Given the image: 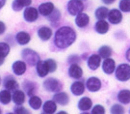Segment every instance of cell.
Here are the masks:
<instances>
[{"mask_svg":"<svg viewBox=\"0 0 130 114\" xmlns=\"http://www.w3.org/2000/svg\"><path fill=\"white\" fill-rule=\"evenodd\" d=\"M76 40V32L70 26H63L55 33L54 43L59 48H67L70 47Z\"/></svg>","mask_w":130,"mask_h":114,"instance_id":"1","label":"cell"},{"mask_svg":"<svg viewBox=\"0 0 130 114\" xmlns=\"http://www.w3.org/2000/svg\"><path fill=\"white\" fill-rule=\"evenodd\" d=\"M116 78L119 81L125 82L130 79V65L126 63L120 64L116 69Z\"/></svg>","mask_w":130,"mask_h":114,"instance_id":"2","label":"cell"},{"mask_svg":"<svg viewBox=\"0 0 130 114\" xmlns=\"http://www.w3.org/2000/svg\"><path fill=\"white\" fill-rule=\"evenodd\" d=\"M21 56L24 61L30 66H35L40 61V55L31 48H24L21 52Z\"/></svg>","mask_w":130,"mask_h":114,"instance_id":"3","label":"cell"},{"mask_svg":"<svg viewBox=\"0 0 130 114\" xmlns=\"http://www.w3.org/2000/svg\"><path fill=\"white\" fill-rule=\"evenodd\" d=\"M43 88L48 92L57 93L63 89V85L59 79L54 77H49L43 82Z\"/></svg>","mask_w":130,"mask_h":114,"instance_id":"4","label":"cell"},{"mask_svg":"<svg viewBox=\"0 0 130 114\" xmlns=\"http://www.w3.org/2000/svg\"><path fill=\"white\" fill-rule=\"evenodd\" d=\"M67 9L70 15L77 16L78 14L83 12L84 4L81 0H70L67 6Z\"/></svg>","mask_w":130,"mask_h":114,"instance_id":"5","label":"cell"},{"mask_svg":"<svg viewBox=\"0 0 130 114\" xmlns=\"http://www.w3.org/2000/svg\"><path fill=\"white\" fill-rule=\"evenodd\" d=\"M39 11L34 7H26L23 12V18L27 22H34L38 19Z\"/></svg>","mask_w":130,"mask_h":114,"instance_id":"6","label":"cell"},{"mask_svg":"<svg viewBox=\"0 0 130 114\" xmlns=\"http://www.w3.org/2000/svg\"><path fill=\"white\" fill-rule=\"evenodd\" d=\"M86 86H87V89L90 92H98L101 88V81L98 77L92 76V77L87 79Z\"/></svg>","mask_w":130,"mask_h":114,"instance_id":"7","label":"cell"},{"mask_svg":"<svg viewBox=\"0 0 130 114\" xmlns=\"http://www.w3.org/2000/svg\"><path fill=\"white\" fill-rule=\"evenodd\" d=\"M108 19L112 24H119L122 21V14L121 10L112 9L108 13Z\"/></svg>","mask_w":130,"mask_h":114,"instance_id":"8","label":"cell"},{"mask_svg":"<svg viewBox=\"0 0 130 114\" xmlns=\"http://www.w3.org/2000/svg\"><path fill=\"white\" fill-rule=\"evenodd\" d=\"M102 70L106 75H112L116 70V62L112 58H106L102 63Z\"/></svg>","mask_w":130,"mask_h":114,"instance_id":"9","label":"cell"},{"mask_svg":"<svg viewBox=\"0 0 130 114\" xmlns=\"http://www.w3.org/2000/svg\"><path fill=\"white\" fill-rule=\"evenodd\" d=\"M53 101L55 102L56 104L60 105H68L70 103V97L69 95L65 93V92H57L54 97H53Z\"/></svg>","mask_w":130,"mask_h":114,"instance_id":"10","label":"cell"},{"mask_svg":"<svg viewBox=\"0 0 130 114\" xmlns=\"http://www.w3.org/2000/svg\"><path fill=\"white\" fill-rule=\"evenodd\" d=\"M12 69H13V72H14V75L20 76L25 74L26 69H27V65H26V63L24 61L19 60V61H15L14 64H13Z\"/></svg>","mask_w":130,"mask_h":114,"instance_id":"11","label":"cell"},{"mask_svg":"<svg viewBox=\"0 0 130 114\" xmlns=\"http://www.w3.org/2000/svg\"><path fill=\"white\" fill-rule=\"evenodd\" d=\"M69 75L72 78L79 79L83 76V70L78 64H70V67L69 69Z\"/></svg>","mask_w":130,"mask_h":114,"instance_id":"12","label":"cell"},{"mask_svg":"<svg viewBox=\"0 0 130 114\" xmlns=\"http://www.w3.org/2000/svg\"><path fill=\"white\" fill-rule=\"evenodd\" d=\"M54 9V4L52 2H45L39 6V13L43 17H48Z\"/></svg>","mask_w":130,"mask_h":114,"instance_id":"13","label":"cell"},{"mask_svg":"<svg viewBox=\"0 0 130 114\" xmlns=\"http://www.w3.org/2000/svg\"><path fill=\"white\" fill-rule=\"evenodd\" d=\"M87 63H88V67L92 71H95L100 66L101 57L99 56V55H98V54H93V55H91V56L89 57Z\"/></svg>","mask_w":130,"mask_h":114,"instance_id":"14","label":"cell"},{"mask_svg":"<svg viewBox=\"0 0 130 114\" xmlns=\"http://www.w3.org/2000/svg\"><path fill=\"white\" fill-rule=\"evenodd\" d=\"M3 85H4L5 89H7V90L9 91H15L19 89V84H18L17 80L11 76L5 77Z\"/></svg>","mask_w":130,"mask_h":114,"instance_id":"15","label":"cell"},{"mask_svg":"<svg viewBox=\"0 0 130 114\" xmlns=\"http://www.w3.org/2000/svg\"><path fill=\"white\" fill-rule=\"evenodd\" d=\"M90 22V18L87 14L85 13H80L76 16V19H75V24L80 27V28H84L86 27Z\"/></svg>","mask_w":130,"mask_h":114,"instance_id":"16","label":"cell"},{"mask_svg":"<svg viewBox=\"0 0 130 114\" xmlns=\"http://www.w3.org/2000/svg\"><path fill=\"white\" fill-rule=\"evenodd\" d=\"M93 105V102L89 97H83L81 98L78 102V109L81 111H88L89 109H91Z\"/></svg>","mask_w":130,"mask_h":114,"instance_id":"17","label":"cell"},{"mask_svg":"<svg viewBox=\"0 0 130 114\" xmlns=\"http://www.w3.org/2000/svg\"><path fill=\"white\" fill-rule=\"evenodd\" d=\"M38 36L42 41H48L52 36L51 28H49L47 26H42L38 30Z\"/></svg>","mask_w":130,"mask_h":114,"instance_id":"18","label":"cell"},{"mask_svg":"<svg viewBox=\"0 0 130 114\" xmlns=\"http://www.w3.org/2000/svg\"><path fill=\"white\" fill-rule=\"evenodd\" d=\"M70 91L71 93L75 96H81L85 91V85L81 81H76L73 82L70 86Z\"/></svg>","mask_w":130,"mask_h":114,"instance_id":"19","label":"cell"},{"mask_svg":"<svg viewBox=\"0 0 130 114\" xmlns=\"http://www.w3.org/2000/svg\"><path fill=\"white\" fill-rule=\"evenodd\" d=\"M94 30L99 34H105L109 30V24L104 19H99L94 24Z\"/></svg>","mask_w":130,"mask_h":114,"instance_id":"20","label":"cell"},{"mask_svg":"<svg viewBox=\"0 0 130 114\" xmlns=\"http://www.w3.org/2000/svg\"><path fill=\"white\" fill-rule=\"evenodd\" d=\"M57 110V104L54 101H46L42 106V113L52 114Z\"/></svg>","mask_w":130,"mask_h":114,"instance_id":"21","label":"cell"},{"mask_svg":"<svg viewBox=\"0 0 130 114\" xmlns=\"http://www.w3.org/2000/svg\"><path fill=\"white\" fill-rule=\"evenodd\" d=\"M36 69H37V74L38 76H40V77H44V76H46L48 75V68H47L46 64H45V62L44 61H40L37 63V65H36Z\"/></svg>","mask_w":130,"mask_h":114,"instance_id":"22","label":"cell"},{"mask_svg":"<svg viewBox=\"0 0 130 114\" xmlns=\"http://www.w3.org/2000/svg\"><path fill=\"white\" fill-rule=\"evenodd\" d=\"M15 40L20 45V46H24V45H27L30 40H31V37L30 35L27 33V32H24V31H20L19 33L15 35Z\"/></svg>","mask_w":130,"mask_h":114,"instance_id":"23","label":"cell"},{"mask_svg":"<svg viewBox=\"0 0 130 114\" xmlns=\"http://www.w3.org/2000/svg\"><path fill=\"white\" fill-rule=\"evenodd\" d=\"M12 100H13V102L15 105H22L25 102V94H24V92L19 90V89L14 91L13 96H12Z\"/></svg>","mask_w":130,"mask_h":114,"instance_id":"24","label":"cell"},{"mask_svg":"<svg viewBox=\"0 0 130 114\" xmlns=\"http://www.w3.org/2000/svg\"><path fill=\"white\" fill-rule=\"evenodd\" d=\"M118 100L122 105H127L130 103V90L123 89L121 90L118 94Z\"/></svg>","mask_w":130,"mask_h":114,"instance_id":"25","label":"cell"},{"mask_svg":"<svg viewBox=\"0 0 130 114\" xmlns=\"http://www.w3.org/2000/svg\"><path fill=\"white\" fill-rule=\"evenodd\" d=\"M12 101V95H11V92L7 89L0 91V103L2 105H9Z\"/></svg>","mask_w":130,"mask_h":114,"instance_id":"26","label":"cell"},{"mask_svg":"<svg viewBox=\"0 0 130 114\" xmlns=\"http://www.w3.org/2000/svg\"><path fill=\"white\" fill-rule=\"evenodd\" d=\"M22 87L25 90V92L27 93V95L30 97L33 96L34 92L36 91V84L30 80H24V82L22 83Z\"/></svg>","mask_w":130,"mask_h":114,"instance_id":"27","label":"cell"},{"mask_svg":"<svg viewBox=\"0 0 130 114\" xmlns=\"http://www.w3.org/2000/svg\"><path fill=\"white\" fill-rule=\"evenodd\" d=\"M42 103L41 98H39L38 96L33 95L31 96V98L29 99V105L31 106V108H33L34 110H38L41 108Z\"/></svg>","mask_w":130,"mask_h":114,"instance_id":"28","label":"cell"},{"mask_svg":"<svg viewBox=\"0 0 130 114\" xmlns=\"http://www.w3.org/2000/svg\"><path fill=\"white\" fill-rule=\"evenodd\" d=\"M108 13L109 10L106 7H99L95 10L94 12V16L98 19H105L108 17Z\"/></svg>","mask_w":130,"mask_h":114,"instance_id":"29","label":"cell"},{"mask_svg":"<svg viewBox=\"0 0 130 114\" xmlns=\"http://www.w3.org/2000/svg\"><path fill=\"white\" fill-rule=\"evenodd\" d=\"M98 55L101 57V58H109L112 55V48L108 46H103L101 48L98 49Z\"/></svg>","mask_w":130,"mask_h":114,"instance_id":"30","label":"cell"},{"mask_svg":"<svg viewBox=\"0 0 130 114\" xmlns=\"http://www.w3.org/2000/svg\"><path fill=\"white\" fill-rule=\"evenodd\" d=\"M120 10L123 13H130V0H121L119 3Z\"/></svg>","mask_w":130,"mask_h":114,"instance_id":"31","label":"cell"},{"mask_svg":"<svg viewBox=\"0 0 130 114\" xmlns=\"http://www.w3.org/2000/svg\"><path fill=\"white\" fill-rule=\"evenodd\" d=\"M10 52V46L7 43H0V56L6 57Z\"/></svg>","mask_w":130,"mask_h":114,"instance_id":"32","label":"cell"},{"mask_svg":"<svg viewBox=\"0 0 130 114\" xmlns=\"http://www.w3.org/2000/svg\"><path fill=\"white\" fill-rule=\"evenodd\" d=\"M44 62L46 64L47 68H48L49 73H54L57 70V63H56L55 60H53V59H47Z\"/></svg>","mask_w":130,"mask_h":114,"instance_id":"33","label":"cell"},{"mask_svg":"<svg viewBox=\"0 0 130 114\" xmlns=\"http://www.w3.org/2000/svg\"><path fill=\"white\" fill-rule=\"evenodd\" d=\"M61 19V13L58 9H54L51 14L48 16L49 21H58Z\"/></svg>","mask_w":130,"mask_h":114,"instance_id":"34","label":"cell"},{"mask_svg":"<svg viewBox=\"0 0 130 114\" xmlns=\"http://www.w3.org/2000/svg\"><path fill=\"white\" fill-rule=\"evenodd\" d=\"M112 114H123L124 113V108L121 105H114L110 108Z\"/></svg>","mask_w":130,"mask_h":114,"instance_id":"35","label":"cell"},{"mask_svg":"<svg viewBox=\"0 0 130 114\" xmlns=\"http://www.w3.org/2000/svg\"><path fill=\"white\" fill-rule=\"evenodd\" d=\"M14 112L18 114H28L29 113V110L26 109L25 107H23L21 105H18L17 106H14Z\"/></svg>","mask_w":130,"mask_h":114,"instance_id":"36","label":"cell"},{"mask_svg":"<svg viewBox=\"0 0 130 114\" xmlns=\"http://www.w3.org/2000/svg\"><path fill=\"white\" fill-rule=\"evenodd\" d=\"M92 113L93 114H104L105 113V108L103 107L102 105H96L92 110Z\"/></svg>","mask_w":130,"mask_h":114,"instance_id":"37","label":"cell"},{"mask_svg":"<svg viewBox=\"0 0 130 114\" xmlns=\"http://www.w3.org/2000/svg\"><path fill=\"white\" fill-rule=\"evenodd\" d=\"M80 61H81V58L78 55H70L68 58V62L70 64H78Z\"/></svg>","mask_w":130,"mask_h":114,"instance_id":"38","label":"cell"},{"mask_svg":"<svg viewBox=\"0 0 130 114\" xmlns=\"http://www.w3.org/2000/svg\"><path fill=\"white\" fill-rule=\"evenodd\" d=\"M17 1V3H19L22 8L23 7H28V6H30L31 3H32V0H15Z\"/></svg>","mask_w":130,"mask_h":114,"instance_id":"39","label":"cell"},{"mask_svg":"<svg viewBox=\"0 0 130 114\" xmlns=\"http://www.w3.org/2000/svg\"><path fill=\"white\" fill-rule=\"evenodd\" d=\"M12 8H13V10H14V12H19V11H20V10L22 9V7L19 3H17L15 0H14V2L12 3Z\"/></svg>","mask_w":130,"mask_h":114,"instance_id":"40","label":"cell"},{"mask_svg":"<svg viewBox=\"0 0 130 114\" xmlns=\"http://www.w3.org/2000/svg\"><path fill=\"white\" fill-rule=\"evenodd\" d=\"M6 31V24L0 20V35H3Z\"/></svg>","mask_w":130,"mask_h":114,"instance_id":"41","label":"cell"},{"mask_svg":"<svg viewBox=\"0 0 130 114\" xmlns=\"http://www.w3.org/2000/svg\"><path fill=\"white\" fill-rule=\"evenodd\" d=\"M104 4H106V5H111V4H113L116 0H101Z\"/></svg>","mask_w":130,"mask_h":114,"instance_id":"42","label":"cell"},{"mask_svg":"<svg viewBox=\"0 0 130 114\" xmlns=\"http://www.w3.org/2000/svg\"><path fill=\"white\" fill-rule=\"evenodd\" d=\"M125 57H126V59H127V60L130 62V48H128V49H127V51H126Z\"/></svg>","mask_w":130,"mask_h":114,"instance_id":"43","label":"cell"},{"mask_svg":"<svg viewBox=\"0 0 130 114\" xmlns=\"http://www.w3.org/2000/svg\"><path fill=\"white\" fill-rule=\"evenodd\" d=\"M6 4V0H0V9H2Z\"/></svg>","mask_w":130,"mask_h":114,"instance_id":"44","label":"cell"},{"mask_svg":"<svg viewBox=\"0 0 130 114\" xmlns=\"http://www.w3.org/2000/svg\"><path fill=\"white\" fill-rule=\"evenodd\" d=\"M5 62V58L4 57H2V56H0V66L1 65H3V63Z\"/></svg>","mask_w":130,"mask_h":114,"instance_id":"45","label":"cell"},{"mask_svg":"<svg viewBox=\"0 0 130 114\" xmlns=\"http://www.w3.org/2000/svg\"><path fill=\"white\" fill-rule=\"evenodd\" d=\"M59 113H60V114H67V112H66V111H64V110H62V111H60Z\"/></svg>","mask_w":130,"mask_h":114,"instance_id":"46","label":"cell"},{"mask_svg":"<svg viewBox=\"0 0 130 114\" xmlns=\"http://www.w3.org/2000/svg\"><path fill=\"white\" fill-rule=\"evenodd\" d=\"M1 113H2V110L0 109V114H1Z\"/></svg>","mask_w":130,"mask_h":114,"instance_id":"47","label":"cell"},{"mask_svg":"<svg viewBox=\"0 0 130 114\" xmlns=\"http://www.w3.org/2000/svg\"><path fill=\"white\" fill-rule=\"evenodd\" d=\"M0 84H1V78H0Z\"/></svg>","mask_w":130,"mask_h":114,"instance_id":"48","label":"cell"}]
</instances>
